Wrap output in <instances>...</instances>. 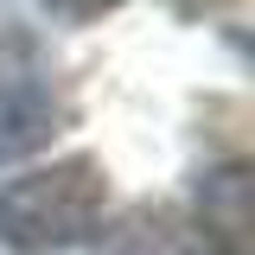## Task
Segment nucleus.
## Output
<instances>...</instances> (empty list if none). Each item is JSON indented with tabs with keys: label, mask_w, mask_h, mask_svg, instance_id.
<instances>
[{
	"label": "nucleus",
	"mask_w": 255,
	"mask_h": 255,
	"mask_svg": "<svg viewBox=\"0 0 255 255\" xmlns=\"http://www.w3.org/2000/svg\"><path fill=\"white\" fill-rule=\"evenodd\" d=\"M191 211H198V236L211 255H249V166L243 159H223L204 166L198 185H191Z\"/></svg>",
	"instance_id": "obj_2"
},
{
	"label": "nucleus",
	"mask_w": 255,
	"mask_h": 255,
	"mask_svg": "<svg viewBox=\"0 0 255 255\" xmlns=\"http://www.w3.org/2000/svg\"><path fill=\"white\" fill-rule=\"evenodd\" d=\"M90 255H191V243L166 204H134L96 236Z\"/></svg>",
	"instance_id": "obj_4"
},
{
	"label": "nucleus",
	"mask_w": 255,
	"mask_h": 255,
	"mask_svg": "<svg viewBox=\"0 0 255 255\" xmlns=\"http://www.w3.org/2000/svg\"><path fill=\"white\" fill-rule=\"evenodd\" d=\"M102 211H109V172L90 153H77L0 191V243L19 255H64L102 230Z\"/></svg>",
	"instance_id": "obj_1"
},
{
	"label": "nucleus",
	"mask_w": 255,
	"mask_h": 255,
	"mask_svg": "<svg viewBox=\"0 0 255 255\" xmlns=\"http://www.w3.org/2000/svg\"><path fill=\"white\" fill-rule=\"evenodd\" d=\"M51 134H58V96L45 83H32V77L0 83V166L38 153Z\"/></svg>",
	"instance_id": "obj_3"
},
{
	"label": "nucleus",
	"mask_w": 255,
	"mask_h": 255,
	"mask_svg": "<svg viewBox=\"0 0 255 255\" xmlns=\"http://www.w3.org/2000/svg\"><path fill=\"white\" fill-rule=\"evenodd\" d=\"M172 6H179L185 19H198V13H211V6H223V0H172Z\"/></svg>",
	"instance_id": "obj_6"
},
{
	"label": "nucleus",
	"mask_w": 255,
	"mask_h": 255,
	"mask_svg": "<svg viewBox=\"0 0 255 255\" xmlns=\"http://www.w3.org/2000/svg\"><path fill=\"white\" fill-rule=\"evenodd\" d=\"M122 0H45V13H58L70 26H83V19H102V13H115Z\"/></svg>",
	"instance_id": "obj_5"
}]
</instances>
